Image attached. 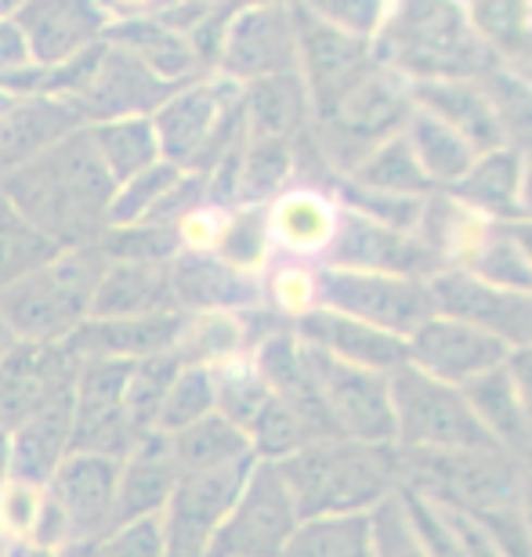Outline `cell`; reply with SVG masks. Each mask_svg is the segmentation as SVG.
<instances>
[{
	"label": "cell",
	"instance_id": "1",
	"mask_svg": "<svg viewBox=\"0 0 532 557\" xmlns=\"http://www.w3.org/2000/svg\"><path fill=\"white\" fill-rule=\"evenodd\" d=\"M0 193L33 228L59 247H91L106 232L116 182L81 127L26 166L0 177Z\"/></svg>",
	"mask_w": 532,
	"mask_h": 557
},
{
	"label": "cell",
	"instance_id": "2",
	"mask_svg": "<svg viewBox=\"0 0 532 557\" xmlns=\"http://www.w3.org/2000/svg\"><path fill=\"white\" fill-rule=\"evenodd\" d=\"M297 515H373L398 493V445L319 438L275 463Z\"/></svg>",
	"mask_w": 532,
	"mask_h": 557
},
{
	"label": "cell",
	"instance_id": "3",
	"mask_svg": "<svg viewBox=\"0 0 532 557\" xmlns=\"http://www.w3.org/2000/svg\"><path fill=\"white\" fill-rule=\"evenodd\" d=\"M398 485L463 510L485 529L518 521L522 463L504 449H398Z\"/></svg>",
	"mask_w": 532,
	"mask_h": 557
},
{
	"label": "cell",
	"instance_id": "4",
	"mask_svg": "<svg viewBox=\"0 0 532 557\" xmlns=\"http://www.w3.org/2000/svg\"><path fill=\"white\" fill-rule=\"evenodd\" d=\"M106 258L98 247H62L48 264L0 294L11 337L22 344H62L91 315V297Z\"/></svg>",
	"mask_w": 532,
	"mask_h": 557
},
{
	"label": "cell",
	"instance_id": "5",
	"mask_svg": "<svg viewBox=\"0 0 532 557\" xmlns=\"http://www.w3.org/2000/svg\"><path fill=\"white\" fill-rule=\"evenodd\" d=\"M152 127L163 160L207 177L243 138V87L228 76L188 81L152 113Z\"/></svg>",
	"mask_w": 532,
	"mask_h": 557
},
{
	"label": "cell",
	"instance_id": "6",
	"mask_svg": "<svg viewBox=\"0 0 532 557\" xmlns=\"http://www.w3.org/2000/svg\"><path fill=\"white\" fill-rule=\"evenodd\" d=\"M395 445L398 449L442 453V449H496L482 423L474 420L460 387L431 381L413 366H403L392 376Z\"/></svg>",
	"mask_w": 532,
	"mask_h": 557
},
{
	"label": "cell",
	"instance_id": "7",
	"mask_svg": "<svg viewBox=\"0 0 532 557\" xmlns=\"http://www.w3.org/2000/svg\"><path fill=\"white\" fill-rule=\"evenodd\" d=\"M301 515L275 463H253L203 557H283Z\"/></svg>",
	"mask_w": 532,
	"mask_h": 557
},
{
	"label": "cell",
	"instance_id": "8",
	"mask_svg": "<svg viewBox=\"0 0 532 557\" xmlns=\"http://www.w3.org/2000/svg\"><path fill=\"white\" fill-rule=\"evenodd\" d=\"M319 308L341 311L403 341L435 315L428 278L348 269H319Z\"/></svg>",
	"mask_w": 532,
	"mask_h": 557
},
{
	"label": "cell",
	"instance_id": "9",
	"mask_svg": "<svg viewBox=\"0 0 532 557\" xmlns=\"http://www.w3.org/2000/svg\"><path fill=\"white\" fill-rule=\"evenodd\" d=\"M308 366L319 387L330 420L341 438L395 445V409H392V381L384 373L359 370V366L337 362L330 355L308 348Z\"/></svg>",
	"mask_w": 532,
	"mask_h": 557
},
{
	"label": "cell",
	"instance_id": "10",
	"mask_svg": "<svg viewBox=\"0 0 532 557\" xmlns=\"http://www.w3.org/2000/svg\"><path fill=\"white\" fill-rule=\"evenodd\" d=\"M135 362L84 359L73 381V453H95L124 463L141 442L124 413V392Z\"/></svg>",
	"mask_w": 532,
	"mask_h": 557
},
{
	"label": "cell",
	"instance_id": "11",
	"mask_svg": "<svg viewBox=\"0 0 532 557\" xmlns=\"http://www.w3.org/2000/svg\"><path fill=\"white\" fill-rule=\"evenodd\" d=\"M258 463V460H253ZM253 463L218 467V471L177 474L174 496L163 510V536H168V557H203L210 536L225 521L236 504L243 482Z\"/></svg>",
	"mask_w": 532,
	"mask_h": 557
},
{
	"label": "cell",
	"instance_id": "12",
	"mask_svg": "<svg viewBox=\"0 0 532 557\" xmlns=\"http://www.w3.org/2000/svg\"><path fill=\"white\" fill-rule=\"evenodd\" d=\"M428 289L438 315L471 322L504 341L507 348L532 344V294L490 286L463 269H438L435 275H428Z\"/></svg>",
	"mask_w": 532,
	"mask_h": 557
},
{
	"label": "cell",
	"instance_id": "13",
	"mask_svg": "<svg viewBox=\"0 0 532 557\" xmlns=\"http://www.w3.org/2000/svg\"><path fill=\"white\" fill-rule=\"evenodd\" d=\"M406 355H409V366L431 376V381L463 387V384H471L474 376L504 366L511 348H507L504 341H496L493 333L471 326V322L438 315L435 311L424 326L406 337Z\"/></svg>",
	"mask_w": 532,
	"mask_h": 557
},
{
	"label": "cell",
	"instance_id": "14",
	"mask_svg": "<svg viewBox=\"0 0 532 557\" xmlns=\"http://www.w3.org/2000/svg\"><path fill=\"white\" fill-rule=\"evenodd\" d=\"M319 269L387 272V275L428 278V275H435L442 264L435 253H431L417 236H409V232L376 225V221L341 207L337 232H334V239H330Z\"/></svg>",
	"mask_w": 532,
	"mask_h": 557
},
{
	"label": "cell",
	"instance_id": "15",
	"mask_svg": "<svg viewBox=\"0 0 532 557\" xmlns=\"http://www.w3.org/2000/svg\"><path fill=\"white\" fill-rule=\"evenodd\" d=\"M15 26L33 65L54 70L106 40L109 15L98 0H22Z\"/></svg>",
	"mask_w": 532,
	"mask_h": 557
},
{
	"label": "cell",
	"instance_id": "16",
	"mask_svg": "<svg viewBox=\"0 0 532 557\" xmlns=\"http://www.w3.org/2000/svg\"><path fill=\"white\" fill-rule=\"evenodd\" d=\"M120 463L95 453H70L44 485L70 525V543L102 540L116 525Z\"/></svg>",
	"mask_w": 532,
	"mask_h": 557
},
{
	"label": "cell",
	"instance_id": "17",
	"mask_svg": "<svg viewBox=\"0 0 532 557\" xmlns=\"http://www.w3.org/2000/svg\"><path fill=\"white\" fill-rule=\"evenodd\" d=\"M294 29L283 8L275 4H247L225 22L221 37V76L236 84H253L264 76L290 73L294 62Z\"/></svg>",
	"mask_w": 532,
	"mask_h": 557
},
{
	"label": "cell",
	"instance_id": "18",
	"mask_svg": "<svg viewBox=\"0 0 532 557\" xmlns=\"http://www.w3.org/2000/svg\"><path fill=\"white\" fill-rule=\"evenodd\" d=\"M81 362L65 344H15L0 359V431L22 428L37 409L73 387Z\"/></svg>",
	"mask_w": 532,
	"mask_h": 557
},
{
	"label": "cell",
	"instance_id": "19",
	"mask_svg": "<svg viewBox=\"0 0 532 557\" xmlns=\"http://www.w3.org/2000/svg\"><path fill=\"white\" fill-rule=\"evenodd\" d=\"M174 305L185 315L203 311H258L264 308L261 275L232 269L210 250H182L168 264Z\"/></svg>",
	"mask_w": 532,
	"mask_h": 557
},
{
	"label": "cell",
	"instance_id": "20",
	"mask_svg": "<svg viewBox=\"0 0 532 557\" xmlns=\"http://www.w3.org/2000/svg\"><path fill=\"white\" fill-rule=\"evenodd\" d=\"M294 333L308 344V348L323 351L337 362L370 370V373L392 376L395 370L409 366L403 337L384 333L376 326H366V322L341 315V311H330V308H312L308 315L294 322Z\"/></svg>",
	"mask_w": 532,
	"mask_h": 557
},
{
	"label": "cell",
	"instance_id": "21",
	"mask_svg": "<svg viewBox=\"0 0 532 557\" xmlns=\"http://www.w3.org/2000/svg\"><path fill=\"white\" fill-rule=\"evenodd\" d=\"M337 214H341V203L330 199L323 188H312V185L283 188V193L264 207L272 253H283V261L319 264L337 232Z\"/></svg>",
	"mask_w": 532,
	"mask_h": 557
},
{
	"label": "cell",
	"instance_id": "22",
	"mask_svg": "<svg viewBox=\"0 0 532 557\" xmlns=\"http://www.w3.org/2000/svg\"><path fill=\"white\" fill-rule=\"evenodd\" d=\"M182 326H185V311H163V315H141V319H87L62 344L73 351L76 362L84 359L141 362L152 359V355L174 351Z\"/></svg>",
	"mask_w": 532,
	"mask_h": 557
},
{
	"label": "cell",
	"instance_id": "23",
	"mask_svg": "<svg viewBox=\"0 0 532 557\" xmlns=\"http://www.w3.org/2000/svg\"><path fill=\"white\" fill-rule=\"evenodd\" d=\"M84 124V116L76 113L73 102L54 95H33L15 98L11 109L0 116V177L26 166L48 149H54L62 138L76 135Z\"/></svg>",
	"mask_w": 532,
	"mask_h": 557
},
{
	"label": "cell",
	"instance_id": "24",
	"mask_svg": "<svg viewBox=\"0 0 532 557\" xmlns=\"http://www.w3.org/2000/svg\"><path fill=\"white\" fill-rule=\"evenodd\" d=\"M73 453V387L48 398L22 428L11 431V482L44 488Z\"/></svg>",
	"mask_w": 532,
	"mask_h": 557
},
{
	"label": "cell",
	"instance_id": "25",
	"mask_svg": "<svg viewBox=\"0 0 532 557\" xmlns=\"http://www.w3.org/2000/svg\"><path fill=\"white\" fill-rule=\"evenodd\" d=\"M174 485H177V463L171 453V438L152 431L149 438H141L135 449L127 453V460L120 463L116 525L163 515L174 496Z\"/></svg>",
	"mask_w": 532,
	"mask_h": 557
},
{
	"label": "cell",
	"instance_id": "26",
	"mask_svg": "<svg viewBox=\"0 0 532 557\" xmlns=\"http://www.w3.org/2000/svg\"><path fill=\"white\" fill-rule=\"evenodd\" d=\"M163 311H177L168 264L106 261L87 319H141Z\"/></svg>",
	"mask_w": 532,
	"mask_h": 557
},
{
	"label": "cell",
	"instance_id": "27",
	"mask_svg": "<svg viewBox=\"0 0 532 557\" xmlns=\"http://www.w3.org/2000/svg\"><path fill=\"white\" fill-rule=\"evenodd\" d=\"M453 199L493 225L522 218V207H518V199H522V152L507 149V145L479 152L468 174L453 185Z\"/></svg>",
	"mask_w": 532,
	"mask_h": 557
},
{
	"label": "cell",
	"instance_id": "28",
	"mask_svg": "<svg viewBox=\"0 0 532 557\" xmlns=\"http://www.w3.org/2000/svg\"><path fill=\"white\" fill-rule=\"evenodd\" d=\"M106 40L113 48L135 54L152 76H160L163 84L182 87L188 81H199V59L188 44L185 33L171 29L168 22H160L157 15L149 18H127V22H109Z\"/></svg>",
	"mask_w": 532,
	"mask_h": 557
},
{
	"label": "cell",
	"instance_id": "29",
	"mask_svg": "<svg viewBox=\"0 0 532 557\" xmlns=\"http://www.w3.org/2000/svg\"><path fill=\"white\" fill-rule=\"evenodd\" d=\"M417 102L420 109H428L431 116H438L442 124L457 131L474 152H490L504 145L500 124H496V113L482 87L468 81H420Z\"/></svg>",
	"mask_w": 532,
	"mask_h": 557
},
{
	"label": "cell",
	"instance_id": "30",
	"mask_svg": "<svg viewBox=\"0 0 532 557\" xmlns=\"http://www.w3.org/2000/svg\"><path fill=\"white\" fill-rule=\"evenodd\" d=\"M463 398H468L474 420L482 423V431L490 434V442L496 449L518 456L529 442V420L522 409V398H518L511 373L507 366H496V370L474 376L471 384L460 387Z\"/></svg>",
	"mask_w": 532,
	"mask_h": 557
},
{
	"label": "cell",
	"instance_id": "31",
	"mask_svg": "<svg viewBox=\"0 0 532 557\" xmlns=\"http://www.w3.org/2000/svg\"><path fill=\"white\" fill-rule=\"evenodd\" d=\"M250 311H203L185 315V326L177 333L174 355L185 366H225L247 359L258 341L250 337Z\"/></svg>",
	"mask_w": 532,
	"mask_h": 557
},
{
	"label": "cell",
	"instance_id": "32",
	"mask_svg": "<svg viewBox=\"0 0 532 557\" xmlns=\"http://www.w3.org/2000/svg\"><path fill=\"white\" fill-rule=\"evenodd\" d=\"M171 453L177 463V474L193 471H218V467H236V463H253L258 456L250 449V438L236 423L225 420L221 413H210L203 420L188 423L185 431L168 434Z\"/></svg>",
	"mask_w": 532,
	"mask_h": 557
},
{
	"label": "cell",
	"instance_id": "33",
	"mask_svg": "<svg viewBox=\"0 0 532 557\" xmlns=\"http://www.w3.org/2000/svg\"><path fill=\"white\" fill-rule=\"evenodd\" d=\"M305 113V87L290 73L243 87V135L250 141H290Z\"/></svg>",
	"mask_w": 532,
	"mask_h": 557
},
{
	"label": "cell",
	"instance_id": "34",
	"mask_svg": "<svg viewBox=\"0 0 532 557\" xmlns=\"http://www.w3.org/2000/svg\"><path fill=\"white\" fill-rule=\"evenodd\" d=\"M98 160L109 171V177L120 185L127 177L149 171L152 163L163 160L157 127L152 116H120V120H102V124L87 127Z\"/></svg>",
	"mask_w": 532,
	"mask_h": 557
},
{
	"label": "cell",
	"instance_id": "35",
	"mask_svg": "<svg viewBox=\"0 0 532 557\" xmlns=\"http://www.w3.org/2000/svg\"><path fill=\"white\" fill-rule=\"evenodd\" d=\"M403 135L409 138V145H413L417 160H420V166H424L431 185H449L453 188L463 174H468L474 156H479L449 124H442L438 116H431L428 109H420V106L409 113Z\"/></svg>",
	"mask_w": 532,
	"mask_h": 557
},
{
	"label": "cell",
	"instance_id": "36",
	"mask_svg": "<svg viewBox=\"0 0 532 557\" xmlns=\"http://www.w3.org/2000/svg\"><path fill=\"white\" fill-rule=\"evenodd\" d=\"M351 185L370 188V193H387V196H428L431 185L424 166H420L413 145L398 131L387 141L373 145L370 152L355 163Z\"/></svg>",
	"mask_w": 532,
	"mask_h": 557
},
{
	"label": "cell",
	"instance_id": "37",
	"mask_svg": "<svg viewBox=\"0 0 532 557\" xmlns=\"http://www.w3.org/2000/svg\"><path fill=\"white\" fill-rule=\"evenodd\" d=\"M283 557H373V515L305 518Z\"/></svg>",
	"mask_w": 532,
	"mask_h": 557
},
{
	"label": "cell",
	"instance_id": "38",
	"mask_svg": "<svg viewBox=\"0 0 532 557\" xmlns=\"http://www.w3.org/2000/svg\"><path fill=\"white\" fill-rule=\"evenodd\" d=\"M182 359L174 351H163V355H152V359H141L131 366V376H127V392H124V413L135 428L138 438H149L157 431V417H160V406L168 398L171 384L177 370H182Z\"/></svg>",
	"mask_w": 532,
	"mask_h": 557
},
{
	"label": "cell",
	"instance_id": "39",
	"mask_svg": "<svg viewBox=\"0 0 532 557\" xmlns=\"http://www.w3.org/2000/svg\"><path fill=\"white\" fill-rule=\"evenodd\" d=\"M59 250V243L33 228L11 203L0 207V294L29 272H37L40 264H48Z\"/></svg>",
	"mask_w": 532,
	"mask_h": 557
},
{
	"label": "cell",
	"instance_id": "40",
	"mask_svg": "<svg viewBox=\"0 0 532 557\" xmlns=\"http://www.w3.org/2000/svg\"><path fill=\"white\" fill-rule=\"evenodd\" d=\"M210 253H218L225 264L247 275H261L269 269L272 239H269V221H264V207H232Z\"/></svg>",
	"mask_w": 532,
	"mask_h": 557
},
{
	"label": "cell",
	"instance_id": "41",
	"mask_svg": "<svg viewBox=\"0 0 532 557\" xmlns=\"http://www.w3.org/2000/svg\"><path fill=\"white\" fill-rule=\"evenodd\" d=\"M210 413H218V370L214 366H182L160 406L157 431L177 434Z\"/></svg>",
	"mask_w": 532,
	"mask_h": 557
},
{
	"label": "cell",
	"instance_id": "42",
	"mask_svg": "<svg viewBox=\"0 0 532 557\" xmlns=\"http://www.w3.org/2000/svg\"><path fill=\"white\" fill-rule=\"evenodd\" d=\"M185 171H177L174 163L160 160L152 163L149 171H141L127 182L116 185L113 193V203H109V214H106V228H120V225H138V221H149L157 214V207L168 199L171 188L182 182Z\"/></svg>",
	"mask_w": 532,
	"mask_h": 557
},
{
	"label": "cell",
	"instance_id": "43",
	"mask_svg": "<svg viewBox=\"0 0 532 557\" xmlns=\"http://www.w3.org/2000/svg\"><path fill=\"white\" fill-rule=\"evenodd\" d=\"M463 272L479 275L482 283L515 289V294H532V261L525 250L507 236L504 225H493L485 239L474 247V253L463 264Z\"/></svg>",
	"mask_w": 532,
	"mask_h": 557
},
{
	"label": "cell",
	"instance_id": "44",
	"mask_svg": "<svg viewBox=\"0 0 532 557\" xmlns=\"http://www.w3.org/2000/svg\"><path fill=\"white\" fill-rule=\"evenodd\" d=\"M247 438L261 463H280L286 456H294L297 449H305L308 442H319L312 428L305 423V417L275 395H272V403L261 409V417L250 423Z\"/></svg>",
	"mask_w": 532,
	"mask_h": 557
},
{
	"label": "cell",
	"instance_id": "45",
	"mask_svg": "<svg viewBox=\"0 0 532 557\" xmlns=\"http://www.w3.org/2000/svg\"><path fill=\"white\" fill-rule=\"evenodd\" d=\"M98 253L106 261H152V264H171L182 253L174 225H157V221H138V225H120L106 228L95 239Z\"/></svg>",
	"mask_w": 532,
	"mask_h": 557
},
{
	"label": "cell",
	"instance_id": "46",
	"mask_svg": "<svg viewBox=\"0 0 532 557\" xmlns=\"http://www.w3.org/2000/svg\"><path fill=\"white\" fill-rule=\"evenodd\" d=\"M264 289V308H272L275 315L290 319V326L312 308H319V264L305 261H280L261 278Z\"/></svg>",
	"mask_w": 532,
	"mask_h": 557
},
{
	"label": "cell",
	"instance_id": "47",
	"mask_svg": "<svg viewBox=\"0 0 532 557\" xmlns=\"http://www.w3.org/2000/svg\"><path fill=\"white\" fill-rule=\"evenodd\" d=\"M482 91L496 113L504 145L529 156L532 152V87L522 76H490V84H485Z\"/></svg>",
	"mask_w": 532,
	"mask_h": 557
},
{
	"label": "cell",
	"instance_id": "48",
	"mask_svg": "<svg viewBox=\"0 0 532 557\" xmlns=\"http://www.w3.org/2000/svg\"><path fill=\"white\" fill-rule=\"evenodd\" d=\"M95 557H168L163 515L109 529L102 540H95Z\"/></svg>",
	"mask_w": 532,
	"mask_h": 557
},
{
	"label": "cell",
	"instance_id": "49",
	"mask_svg": "<svg viewBox=\"0 0 532 557\" xmlns=\"http://www.w3.org/2000/svg\"><path fill=\"white\" fill-rule=\"evenodd\" d=\"M373 557H428L409 525L398 493L373 510Z\"/></svg>",
	"mask_w": 532,
	"mask_h": 557
},
{
	"label": "cell",
	"instance_id": "50",
	"mask_svg": "<svg viewBox=\"0 0 532 557\" xmlns=\"http://www.w3.org/2000/svg\"><path fill=\"white\" fill-rule=\"evenodd\" d=\"M26 65H33L29 48L22 40V33L15 26V18H0V81L22 73Z\"/></svg>",
	"mask_w": 532,
	"mask_h": 557
},
{
	"label": "cell",
	"instance_id": "51",
	"mask_svg": "<svg viewBox=\"0 0 532 557\" xmlns=\"http://www.w3.org/2000/svg\"><path fill=\"white\" fill-rule=\"evenodd\" d=\"M504 366H507V373H511V384H515L518 398H522L529 434H532V344H525V348H511Z\"/></svg>",
	"mask_w": 532,
	"mask_h": 557
},
{
	"label": "cell",
	"instance_id": "52",
	"mask_svg": "<svg viewBox=\"0 0 532 557\" xmlns=\"http://www.w3.org/2000/svg\"><path fill=\"white\" fill-rule=\"evenodd\" d=\"M109 22H127V18H149L168 4V0H98Z\"/></svg>",
	"mask_w": 532,
	"mask_h": 557
},
{
	"label": "cell",
	"instance_id": "53",
	"mask_svg": "<svg viewBox=\"0 0 532 557\" xmlns=\"http://www.w3.org/2000/svg\"><path fill=\"white\" fill-rule=\"evenodd\" d=\"M504 228H507V236L525 250V258L532 261V218H515V221H507Z\"/></svg>",
	"mask_w": 532,
	"mask_h": 557
},
{
	"label": "cell",
	"instance_id": "54",
	"mask_svg": "<svg viewBox=\"0 0 532 557\" xmlns=\"http://www.w3.org/2000/svg\"><path fill=\"white\" fill-rule=\"evenodd\" d=\"M518 518H522V529L532 540V474L522 471V496H518Z\"/></svg>",
	"mask_w": 532,
	"mask_h": 557
},
{
	"label": "cell",
	"instance_id": "55",
	"mask_svg": "<svg viewBox=\"0 0 532 557\" xmlns=\"http://www.w3.org/2000/svg\"><path fill=\"white\" fill-rule=\"evenodd\" d=\"M518 207H522V218H532V152L522 156V199H518Z\"/></svg>",
	"mask_w": 532,
	"mask_h": 557
},
{
	"label": "cell",
	"instance_id": "56",
	"mask_svg": "<svg viewBox=\"0 0 532 557\" xmlns=\"http://www.w3.org/2000/svg\"><path fill=\"white\" fill-rule=\"evenodd\" d=\"M11 478V434L0 431V488L8 485Z\"/></svg>",
	"mask_w": 532,
	"mask_h": 557
},
{
	"label": "cell",
	"instance_id": "57",
	"mask_svg": "<svg viewBox=\"0 0 532 557\" xmlns=\"http://www.w3.org/2000/svg\"><path fill=\"white\" fill-rule=\"evenodd\" d=\"M54 557H95V540H84V543H65V547L54 550Z\"/></svg>",
	"mask_w": 532,
	"mask_h": 557
},
{
	"label": "cell",
	"instance_id": "58",
	"mask_svg": "<svg viewBox=\"0 0 532 557\" xmlns=\"http://www.w3.org/2000/svg\"><path fill=\"white\" fill-rule=\"evenodd\" d=\"M15 337H11V330H8V322H4V315H0V359H4V355L15 348Z\"/></svg>",
	"mask_w": 532,
	"mask_h": 557
},
{
	"label": "cell",
	"instance_id": "59",
	"mask_svg": "<svg viewBox=\"0 0 532 557\" xmlns=\"http://www.w3.org/2000/svg\"><path fill=\"white\" fill-rule=\"evenodd\" d=\"M515 460H518V463H522V471H525V474H532V434H529L525 449H522V453H518V456H515Z\"/></svg>",
	"mask_w": 532,
	"mask_h": 557
},
{
	"label": "cell",
	"instance_id": "60",
	"mask_svg": "<svg viewBox=\"0 0 532 557\" xmlns=\"http://www.w3.org/2000/svg\"><path fill=\"white\" fill-rule=\"evenodd\" d=\"M18 8H22V0H0V18H15Z\"/></svg>",
	"mask_w": 532,
	"mask_h": 557
},
{
	"label": "cell",
	"instance_id": "61",
	"mask_svg": "<svg viewBox=\"0 0 532 557\" xmlns=\"http://www.w3.org/2000/svg\"><path fill=\"white\" fill-rule=\"evenodd\" d=\"M11 547H15V543H11V540H8V532L0 529V557H8V554H11Z\"/></svg>",
	"mask_w": 532,
	"mask_h": 557
},
{
	"label": "cell",
	"instance_id": "62",
	"mask_svg": "<svg viewBox=\"0 0 532 557\" xmlns=\"http://www.w3.org/2000/svg\"><path fill=\"white\" fill-rule=\"evenodd\" d=\"M8 203V199H4V193H0V207H4Z\"/></svg>",
	"mask_w": 532,
	"mask_h": 557
}]
</instances>
